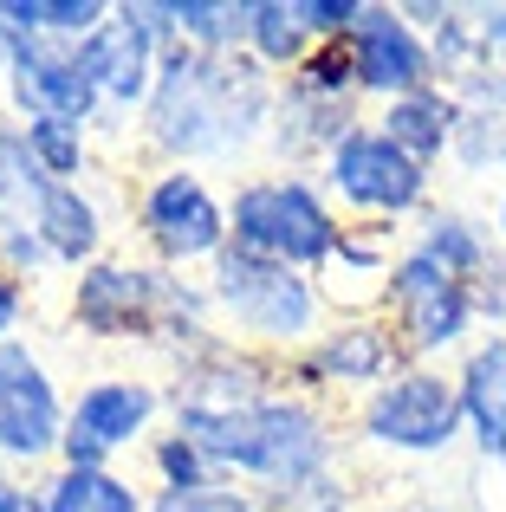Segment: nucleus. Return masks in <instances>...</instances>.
Listing matches in <instances>:
<instances>
[{
    "instance_id": "nucleus-1",
    "label": "nucleus",
    "mask_w": 506,
    "mask_h": 512,
    "mask_svg": "<svg viewBox=\"0 0 506 512\" xmlns=\"http://www.w3.org/2000/svg\"><path fill=\"white\" fill-rule=\"evenodd\" d=\"M279 78L253 65L247 52H163L150 104L137 117V150L150 169H241L266 163Z\"/></svg>"
},
{
    "instance_id": "nucleus-2",
    "label": "nucleus",
    "mask_w": 506,
    "mask_h": 512,
    "mask_svg": "<svg viewBox=\"0 0 506 512\" xmlns=\"http://www.w3.org/2000/svg\"><path fill=\"white\" fill-rule=\"evenodd\" d=\"M169 428H182L208 454L215 480H241L260 500H279V493L338 467V415H331V402L299 396L286 383L266 389L260 402H241V409L169 415Z\"/></svg>"
},
{
    "instance_id": "nucleus-3",
    "label": "nucleus",
    "mask_w": 506,
    "mask_h": 512,
    "mask_svg": "<svg viewBox=\"0 0 506 512\" xmlns=\"http://www.w3.org/2000/svg\"><path fill=\"white\" fill-rule=\"evenodd\" d=\"M65 318L91 344H143L169 363L215 344V299L202 273H169L143 253H104L78 279H65Z\"/></svg>"
},
{
    "instance_id": "nucleus-4",
    "label": "nucleus",
    "mask_w": 506,
    "mask_h": 512,
    "mask_svg": "<svg viewBox=\"0 0 506 512\" xmlns=\"http://www.w3.org/2000/svg\"><path fill=\"white\" fill-rule=\"evenodd\" d=\"M202 279H208V299H215L221 338H234L241 350H260L273 363H292L299 350H312L318 331L338 318L312 273L260 260V253H241V247H228Z\"/></svg>"
},
{
    "instance_id": "nucleus-5",
    "label": "nucleus",
    "mask_w": 506,
    "mask_h": 512,
    "mask_svg": "<svg viewBox=\"0 0 506 512\" xmlns=\"http://www.w3.org/2000/svg\"><path fill=\"white\" fill-rule=\"evenodd\" d=\"M344 214L331 208L325 182L299 169H253L228 188V234L241 253L299 266V273H325L331 253L344 240Z\"/></svg>"
},
{
    "instance_id": "nucleus-6",
    "label": "nucleus",
    "mask_w": 506,
    "mask_h": 512,
    "mask_svg": "<svg viewBox=\"0 0 506 512\" xmlns=\"http://www.w3.org/2000/svg\"><path fill=\"white\" fill-rule=\"evenodd\" d=\"M130 234L143 260L169 273H208L234 247L228 234V195L202 169H143L130 188Z\"/></svg>"
},
{
    "instance_id": "nucleus-7",
    "label": "nucleus",
    "mask_w": 506,
    "mask_h": 512,
    "mask_svg": "<svg viewBox=\"0 0 506 512\" xmlns=\"http://www.w3.org/2000/svg\"><path fill=\"white\" fill-rule=\"evenodd\" d=\"M351 428L364 448L396 454V461H442V454H455L468 441L455 370H442V363H403L390 383L357 396Z\"/></svg>"
},
{
    "instance_id": "nucleus-8",
    "label": "nucleus",
    "mask_w": 506,
    "mask_h": 512,
    "mask_svg": "<svg viewBox=\"0 0 506 512\" xmlns=\"http://www.w3.org/2000/svg\"><path fill=\"white\" fill-rule=\"evenodd\" d=\"M318 182H325L331 208L351 227H416L422 214L435 208V182H442V175L409 163V156L364 117V124L325 156Z\"/></svg>"
},
{
    "instance_id": "nucleus-9",
    "label": "nucleus",
    "mask_w": 506,
    "mask_h": 512,
    "mask_svg": "<svg viewBox=\"0 0 506 512\" xmlns=\"http://www.w3.org/2000/svg\"><path fill=\"white\" fill-rule=\"evenodd\" d=\"M383 318H390L396 344H403L409 363H442L455 370L461 350L481 338V305H474V286L455 279L448 266H435L422 247H403L383 279Z\"/></svg>"
},
{
    "instance_id": "nucleus-10",
    "label": "nucleus",
    "mask_w": 506,
    "mask_h": 512,
    "mask_svg": "<svg viewBox=\"0 0 506 512\" xmlns=\"http://www.w3.org/2000/svg\"><path fill=\"white\" fill-rule=\"evenodd\" d=\"M169 422V389L137 370H104L72 389L59 467H117L124 454H143L150 435Z\"/></svg>"
},
{
    "instance_id": "nucleus-11",
    "label": "nucleus",
    "mask_w": 506,
    "mask_h": 512,
    "mask_svg": "<svg viewBox=\"0 0 506 512\" xmlns=\"http://www.w3.org/2000/svg\"><path fill=\"white\" fill-rule=\"evenodd\" d=\"M163 33L150 20V0H111L104 26L78 46V65H85L91 91H98V137H137V117L150 104L156 78H163Z\"/></svg>"
},
{
    "instance_id": "nucleus-12",
    "label": "nucleus",
    "mask_w": 506,
    "mask_h": 512,
    "mask_svg": "<svg viewBox=\"0 0 506 512\" xmlns=\"http://www.w3.org/2000/svg\"><path fill=\"white\" fill-rule=\"evenodd\" d=\"M65 415H72V396L59 389L52 363L26 338L0 350V467L7 474L39 480L59 467Z\"/></svg>"
},
{
    "instance_id": "nucleus-13",
    "label": "nucleus",
    "mask_w": 506,
    "mask_h": 512,
    "mask_svg": "<svg viewBox=\"0 0 506 512\" xmlns=\"http://www.w3.org/2000/svg\"><path fill=\"white\" fill-rule=\"evenodd\" d=\"M403 344H396L390 318L383 312H338L325 331H318L312 350H299V357L286 363V389H299V396H370L377 383H390L396 370H403Z\"/></svg>"
},
{
    "instance_id": "nucleus-14",
    "label": "nucleus",
    "mask_w": 506,
    "mask_h": 512,
    "mask_svg": "<svg viewBox=\"0 0 506 512\" xmlns=\"http://www.w3.org/2000/svg\"><path fill=\"white\" fill-rule=\"evenodd\" d=\"M351 65H357V91H364V111H383L396 98H416V91L442 85L435 78V52L429 33L403 13V0H370L364 20L351 33Z\"/></svg>"
},
{
    "instance_id": "nucleus-15",
    "label": "nucleus",
    "mask_w": 506,
    "mask_h": 512,
    "mask_svg": "<svg viewBox=\"0 0 506 512\" xmlns=\"http://www.w3.org/2000/svg\"><path fill=\"white\" fill-rule=\"evenodd\" d=\"M364 104H338V98H318L305 91L299 78H279V104H273V130H266V163L260 169H299L318 175L325 156L364 124Z\"/></svg>"
},
{
    "instance_id": "nucleus-16",
    "label": "nucleus",
    "mask_w": 506,
    "mask_h": 512,
    "mask_svg": "<svg viewBox=\"0 0 506 512\" xmlns=\"http://www.w3.org/2000/svg\"><path fill=\"white\" fill-rule=\"evenodd\" d=\"M455 98H461V130H455V150H448V169L461 182L500 188L506 182V72H474Z\"/></svg>"
},
{
    "instance_id": "nucleus-17",
    "label": "nucleus",
    "mask_w": 506,
    "mask_h": 512,
    "mask_svg": "<svg viewBox=\"0 0 506 512\" xmlns=\"http://www.w3.org/2000/svg\"><path fill=\"white\" fill-rule=\"evenodd\" d=\"M461 415H468V448L500 467L506 454V331H481L455 363Z\"/></svg>"
},
{
    "instance_id": "nucleus-18",
    "label": "nucleus",
    "mask_w": 506,
    "mask_h": 512,
    "mask_svg": "<svg viewBox=\"0 0 506 512\" xmlns=\"http://www.w3.org/2000/svg\"><path fill=\"white\" fill-rule=\"evenodd\" d=\"M39 240H46L52 266L65 279H78L85 266H98L111 253V214H104L91 182H52L46 214H39Z\"/></svg>"
},
{
    "instance_id": "nucleus-19",
    "label": "nucleus",
    "mask_w": 506,
    "mask_h": 512,
    "mask_svg": "<svg viewBox=\"0 0 506 512\" xmlns=\"http://www.w3.org/2000/svg\"><path fill=\"white\" fill-rule=\"evenodd\" d=\"M403 227H344L331 266L318 273L331 312H377L383 305V279H390L396 253H403Z\"/></svg>"
},
{
    "instance_id": "nucleus-20",
    "label": "nucleus",
    "mask_w": 506,
    "mask_h": 512,
    "mask_svg": "<svg viewBox=\"0 0 506 512\" xmlns=\"http://www.w3.org/2000/svg\"><path fill=\"white\" fill-rule=\"evenodd\" d=\"M370 124H377L409 163L442 175L448 150H455V130H461V98L448 85H429V91H416V98H396V104H383V111H370Z\"/></svg>"
},
{
    "instance_id": "nucleus-21",
    "label": "nucleus",
    "mask_w": 506,
    "mask_h": 512,
    "mask_svg": "<svg viewBox=\"0 0 506 512\" xmlns=\"http://www.w3.org/2000/svg\"><path fill=\"white\" fill-rule=\"evenodd\" d=\"M409 247H422L435 266H448V273L468 279V286L500 260V240H494L487 208H461V201H435V208L409 227Z\"/></svg>"
},
{
    "instance_id": "nucleus-22",
    "label": "nucleus",
    "mask_w": 506,
    "mask_h": 512,
    "mask_svg": "<svg viewBox=\"0 0 506 512\" xmlns=\"http://www.w3.org/2000/svg\"><path fill=\"white\" fill-rule=\"evenodd\" d=\"M46 512H150V487L117 467H52L39 474Z\"/></svg>"
},
{
    "instance_id": "nucleus-23",
    "label": "nucleus",
    "mask_w": 506,
    "mask_h": 512,
    "mask_svg": "<svg viewBox=\"0 0 506 512\" xmlns=\"http://www.w3.org/2000/svg\"><path fill=\"white\" fill-rule=\"evenodd\" d=\"M403 13L429 33L435 52V78L448 91H461L481 72V39H474V7H448V0H403Z\"/></svg>"
},
{
    "instance_id": "nucleus-24",
    "label": "nucleus",
    "mask_w": 506,
    "mask_h": 512,
    "mask_svg": "<svg viewBox=\"0 0 506 512\" xmlns=\"http://www.w3.org/2000/svg\"><path fill=\"white\" fill-rule=\"evenodd\" d=\"M318 39L305 33L299 20V0H247V59L266 65L273 78H292L305 59H312Z\"/></svg>"
},
{
    "instance_id": "nucleus-25",
    "label": "nucleus",
    "mask_w": 506,
    "mask_h": 512,
    "mask_svg": "<svg viewBox=\"0 0 506 512\" xmlns=\"http://www.w3.org/2000/svg\"><path fill=\"white\" fill-rule=\"evenodd\" d=\"M33 163L52 175V182H91L98 175V130L65 124V117H26L20 124Z\"/></svg>"
},
{
    "instance_id": "nucleus-26",
    "label": "nucleus",
    "mask_w": 506,
    "mask_h": 512,
    "mask_svg": "<svg viewBox=\"0 0 506 512\" xmlns=\"http://www.w3.org/2000/svg\"><path fill=\"white\" fill-rule=\"evenodd\" d=\"M0 13H7L13 33H33V39H72V46H85V39L104 26L111 0H0Z\"/></svg>"
},
{
    "instance_id": "nucleus-27",
    "label": "nucleus",
    "mask_w": 506,
    "mask_h": 512,
    "mask_svg": "<svg viewBox=\"0 0 506 512\" xmlns=\"http://www.w3.org/2000/svg\"><path fill=\"white\" fill-rule=\"evenodd\" d=\"M176 46L189 52H241L247 46V0H169Z\"/></svg>"
},
{
    "instance_id": "nucleus-28",
    "label": "nucleus",
    "mask_w": 506,
    "mask_h": 512,
    "mask_svg": "<svg viewBox=\"0 0 506 512\" xmlns=\"http://www.w3.org/2000/svg\"><path fill=\"white\" fill-rule=\"evenodd\" d=\"M143 474H150V493H195V487H215V467L208 454L195 448L182 428H156L150 448H143Z\"/></svg>"
},
{
    "instance_id": "nucleus-29",
    "label": "nucleus",
    "mask_w": 506,
    "mask_h": 512,
    "mask_svg": "<svg viewBox=\"0 0 506 512\" xmlns=\"http://www.w3.org/2000/svg\"><path fill=\"white\" fill-rule=\"evenodd\" d=\"M305 91H318V98H338V104H364V91H357V65H351V46H312V59L299 65Z\"/></svg>"
},
{
    "instance_id": "nucleus-30",
    "label": "nucleus",
    "mask_w": 506,
    "mask_h": 512,
    "mask_svg": "<svg viewBox=\"0 0 506 512\" xmlns=\"http://www.w3.org/2000/svg\"><path fill=\"white\" fill-rule=\"evenodd\" d=\"M150 512H266V500L241 480H215L195 493H150Z\"/></svg>"
},
{
    "instance_id": "nucleus-31",
    "label": "nucleus",
    "mask_w": 506,
    "mask_h": 512,
    "mask_svg": "<svg viewBox=\"0 0 506 512\" xmlns=\"http://www.w3.org/2000/svg\"><path fill=\"white\" fill-rule=\"evenodd\" d=\"M266 512H357V493H351V480H344V467H331V474L266 500Z\"/></svg>"
},
{
    "instance_id": "nucleus-32",
    "label": "nucleus",
    "mask_w": 506,
    "mask_h": 512,
    "mask_svg": "<svg viewBox=\"0 0 506 512\" xmlns=\"http://www.w3.org/2000/svg\"><path fill=\"white\" fill-rule=\"evenodd\" d=\"M364 7L370 0H299V20H305V33H312L318 46H351Z\"/></svg>"
},
{
    "instance_id": "nucleus-33",
    "label": "nucleus",
    "mask_w": 506,
    "mask_h": 512,
    "mask_svg": "<svg viewBox=\"0 0 506 512\" xmlns=\"http://www.w3.org/2000/svg\"><path fill=\"white\" fill-rule=\"evenodd\" d=\"M26 318H33V286L13 273H0V350L26 338Z\"/></svg>"
},
{
    "instance_id": "nucleus-34",
    "label": "nucleus",
    "mask_w": 506,
    "mask_h": 512,
    "mask_svg": "<svg viewBox=\"0 0 506 512\" xmlns=\"http://www.w3.org/2000/svg\"><path fill=\"white\" fill-rule=\"evenodd\" d=\"M474 39H481V72H506V0L474 7Z\"/></svg>"
},
{
    "instance_id": "nucleus-35",
    "label": "nucleus",
    "mask_w": 506,
    "mask_h": 512,
    "mask_svg": "<svg viewBox=\"0 0 506 512\" xmlns=\"http://www.w3.org/2000/svg\"><path fill=\"white\" fill-rule=\"evenodd\" d=\"M474 305H481V331H506V253L474 279Z\"/></svg>"
},
{
    "instance_id": "nucleus-36",
    "label": "nucleus",
    "mask_w": 506,
    "mask_h": 512,
    "mask_svg": "<svg viewBox=\"0 0 506 512\" xmlns=\"http://www.w3.org/2000/svg\"><path fill=\"white\" fill-rule=\"evenodd\" d=\"M0 512H46V493H39V480L7 474V467H0Z\"/></svg>"
},
{
    "instance_id": "nucleus-37",
    "label": "nucleus",
    "mask_w": 506,
    "mask_h": 512,
    "mask_svg": "<svg viewBox=\"0 0 506 512\" xmlns=\"http://www.w3.org/2000/svg\"><path fill=\"white\" fill-rule=\"evenodd\" d=\"M487 221H494V240H500V253H506V182L494 188V201H487Z\"/></svg>"
},
{
    "instance_id": "nucleus-38",
    "label": "nucleus",
    "mask_w": 506,
    "mask_h": 512,
    "mask_svg": "<svg viewBox=\"0 0 506 512\" xmlns=\"http://www.w3.org/2000/svg\"><path fill=\"white\" fill-rule=\"evenodd\" d=\"M494 474H500V480H506V454H500V467H494Z\"/></svg>"
}]
</instances>
